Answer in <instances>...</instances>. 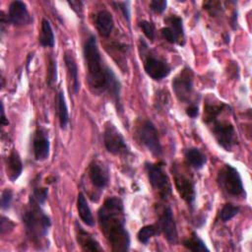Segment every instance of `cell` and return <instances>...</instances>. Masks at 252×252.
Here are the masks:
<instances>
[{
    "instance_id": "obj_1",
    "label": "cell",
    "mask_w": 252,
    "mask_h": 252,
    "mask_svg": "<svg viewBox=\"0 0 252 252\" xmlns=\"http://www.w3.org/2000/svg\"><path fill=\"white\" fill-rule=\"evenodd\" d=\"M84 59L90 89L96 94H108L119 108L120 83L113 71L103 62L94 35H91L85 43Z\"/></svg>"
},
{
    "instance_id": "obj_2",
    "label": "cell",
    "mask_w": 252,
    "mask_h": 252,
    "mask_svg": "<svg viewBox=\"0 0 252 252\" xmlns=\"http://www.w3.org/2000/svg\"><path fill=\"white\" fill-rule=\"evenodd\" d=\"M100 229L113 251H127L130 235L126 229L123 202L118 197L107 198L97 212Z\"/></svg>"
},
{
    "instance_id": "obj_3",
    "label": "cell",
    "mask_w": 252,
    "mask_h": 252,
    "mask_svg": "<svg viewBox=\"0 0 252 252\" xmlns=\"http://www.w3.org/2000/svg\"><path fill=\"white\" fill-rule=\"evenodd\" d=\"M28 235L34 242L40 241L51 225L49 217L40 209V205L30 199V205L23 217Z\"/></svg>"
},
{
    "instance_id": "obj_4",
    "label": "cell",
    "mask_w": 252,
    "mask_h": 252,
    "mask_svg": "<svg viewBox=\"0 0 252 252\" xmlns=\"http://www.w3.org/2000/svg\"><path fill=\"white\" fill-rule=\"evenodd\" d=\"M220 187L228 195L240 196L244 192L241 176L236 168L230 164H224L218 174Z\"/></svg>"
},
{
    "instance_id": "obj_5",
    "label": "cell",
    "mask_w": 252,
    "mask_h": 252,
    "mask_svg": "<svg viewBox=\"0 0 252 252\" xmlns=\"http://www.w3.org/2000/svg\"><path fill=\"white\" fill-rule=\"evenodd\" d=\"M172 171L174 174V184L179 196L188 204V206L193 208L196 199V190L192 176L177 165L172 167Z\"/></svg>"
},
{
    "instance_id": "obj_6",
    "label": "cell",
    "mask_w": 252,
    "mask_h": 252,
    "mask_svg": "<svg viewBox=\"0 0 252 252\" xmlns=\"http://www.w3.org/2000/svg\"><path fill=\"white\" fill-rule=\"evenodd\" d=\"M207 124L212 127V132L218 143L226 151H230L237 143L236 133L230 122L219 120L217 117Z\"/></svg>"
},
{
    "instance_id": "obj_7",
    "label": "cell",
    "mask_w": 252,
    "mask_h": 252,
    "mask_svg": "<svg viewBox=\"0 0 252 252\" xmlns=\"http://www.w3.org/2000/svg\"><path fill=\"white\" fill-rule=\"evenodd\" d=\"M145 168L152 186L162 198L168 197L171 194V184L167 174L163 170L162 163L146 162Z\"/></svg>"
},
{
    "instance_id": "obj_8",
    "label": "cell",
    "mask_w": 252,
    "mask_h": 252,
    "mask_svg": "<svg viewBox=\"0 0 252 252\" xmlns=\"http://www.w3.org/2000/svg\"><path fill=\"white\" fill-rule=\"evenodd\" d=\"M136 135L139 141L154 155H161V145L158 139V133L155 125L150 120H144L137 127Z\"/></svg>"
},
{
    "instance_id": "obj_9",
    "label": "cell",
    "mask_w": 252,
    "mask_h": 252,
    "mask_svg": "<svg viewBox=\"0 0 252 252\" xmlns=\"http://www.w3.org/2000/svg\"><path fill=\"white\" fill-rule=\"evenodd\" d=\"M103 144L106 151L112 155L121 156L129 152L128 146L120 131L111 122H107L103 131Z\"/></svg>"
},
{
    "instance_id": "obj_10",
    "label": "cell",
    "mask_w": 252,
    "mask_h": 252,
    "mask_svg": "<svg viewBox=\"0 0 252 252\" xmlns=\"http://www.w3.org/2000/svg\"><path fill=\"white\" fill-rule=\"evenodd\" d=\"M172 89L180 101H189L193 92V72L189 67H185L173 79Z\"/></svg>"
},
{
    "instance_id": "obj_11",
    "label": "cell",
    "mask_w": 252,
    "mask_h": 252,
    "mask_svg": "<svg viewBox=\"0 0 252 252\" xmlns=\"http://www.w3.org/2000/svg\"><path fill=\"white\" fill-rule=\"evenodd\" d=\"M158 228L163 233L165 239L169 243H176L177 241V229L175 220L173 218L172 210L169 207H165L162 214L159 217Z\"/></svg>"
},
{
    "instance_id": "obj_12",
    "label": "cell",
    "mask_w": 252,
    "mask_h": 252,
    "mask_svg": "<svg viewBox=\"0 0 252 252\" xmlns=\"http://www.w3.org/2000/svg\"><path fill=\"white\" fill-rule=\"evenodd\" d=\"M32 21L27 6L22 1H13L9 6L8 22L15 26L29 25Z\"/></svg>"
},
{
    "instance_id": "obj_13",
    "label": "cell",
    "mask_w": 252,
    "mask_h": 252,
    "mask_svg": "<svg viewBox=\"0 0 252 252\" xmlns=\"http://www.w3.org/2000/svg\"><path fill=\"white\" fill-rule=\"evenodd\" d=\"M146 73L154 80L159 81L167 77L170 73V67L166 62L154 56H149L144 64Z\"/></svg>"
},
{
    "instance_id": "obj_14",
    "label": "cell",
    "mask_w": 252,
    "mask_h": 252,
    "mask_svg": "<svg viewBox=\"0 0 252 252\" xmlns=\"http://www.w3.org/2000/svg\"><path fill=\"white\" fill-rule=\"evenodd\" d=\"M32 150L33 156L36 160H45L49 156L50 144L48 135L43 129H37L32 139Z\"/></svg>"
},
{
    "instance_id": "obj_15",
    "label": "cell",
    "mask_w": 252,
    "mask_h": 252,
    "mask_svg": "<svg viewBox=\"0 0 252 252\" xmlns=\"http://www.w3.org/2000/svg\"><path fill=\"white\" fill-rule=\"evenodd\" d=\"M89 177L93 185L98 189H103L109 181L107 168L97 160L91 162L89 166Z\"/></svg>"
},
{
    "instance_id": "obj_16",
    "label": "cell",
    "mask_w": 252,
    "mask_h": 252,
    "mask_svg": "<svg viewBox=\"0 0 252 252\" xmlns=\"http://www.w3.org/2000/svg\"><path fill=\"white\" fill-rule=\"evenodd\" d=\"M95 27L102 37H108L114 27L112 15L106 10L99 11L95 16Z\"/></svg>"
},
{
    "instance_id": "obj_17",
    "label": "cell",
    "mask_w": 252,
    "mask_h": 252,
    "mask_svg": "<svg viewBox=\"0 0 252 252\" xmlns=\"http://www.w3.org/2000/svg\"><path fill=\"white\" fill-rule=\"evenodd\" d=\"M76 232H77V241L85 251H101L102 248L99 246L98 242L93 238V236L86 230L83 229L81 225L76 223Z\"/></svg>"
},
{
    "instance_id": "obj_18",
    "label": "cell",
    "mask_w": 252,
    "mask_h": 252,
    "mask_svg": "<svg viewBox=\"0 0 252 252\" xmlns=\"http://www.w3.org/2000/svg\"><path fill=\"white\" fill-rule=\"evenodd\" d=\"M7 166V176L8 178L14 182L16 181L23 171V163L21 158L16 150H13L7 158L6 161Z\"/></svg>"
},
{
    "instance_id": "obj_19",
    "label": "cell",
    "mask_w": 252,
    "mask_h": 252,
    "mask_svg": "<svg viewBox=\"0 0 252 252\" xmlns=\"http://www.w3.org/2000/svg\"><path fill=\"white\" fill-rule=\"evenodd\" d=\"M64 62L67 68L68 76L72 81V89L74 94H76L80 89L79 76H78V66L76 60L70 51H66L64 54Z\"/></svg>"
},
{
    "instance_id": "obj_20",
    "label": "cell",
    "mask_w": 252,
    "mask_h": 252,
    "mask_svg": "<svg viewBox=\"0 0 252 252\" xmlns=\"http://www.w3.org/2000/svg\"><path fill=\"white\" fill-rule=\"evenodd\" d=\"M77 209H78V214H79L81 220H83V222L86 223L87 225L93 226L94 224V217H93L92 211L88 205L86 197L84 196L83 193H79V195H78Z\"/></svg>"
},
{
    "instance_id": "obj_21",
    "label": "cell",
    "mask_w": 252,
    "mask_h": 252,
    "mask_svg": "<svg viewBox=\"0 0 252 252\" xmlns=\"http://www.w3.org/2000/svg\"><path fill=\"white\" fill-rule=\"evenodd\" d=\"M185 158L188 163L196 169L202 168L207 161L206 155L197 148L187 149L185 152Z\"/></svg>"
},
{
    "instance_id": "obj_22",
    "label": "cell",
    "mask_w": 252,
    "mask_h": 252,
    "mask_svg": "<svg viewBox=\"0 0 252 252\" xmlns=\"http://www.w3.org/2000/svg\"><path fill=\"white\" fill-rule=\"evenodd\" d=\"M38 41L43 47H53L55 43L54 33L48 20L43 19L41 22V29L38 37Z\"/></svg>"
},
{
    "instance_id": "obj_23",
    "label": "cell",
    "mask_w": 252,
    "mask_h": 252,
    "mask_svg": "<svg viewBox=\"0 0 252 252\" xmlns=\"http://www.w3.org/2000/svg\"><path fill=\"white\" fill-rule=\"evenodd\" d=\"M165 23L168 25L167 27L173 32L177 39L178 44H184V29L181 18L177 16H170L165 19Z\"/></svg>"
},
{
    "instance_id": "obj_24",
    "label": "cell",
    "mask_w": 252,
    "mask_h": 252,
    "mask_svg": "<svg viewBox=\"0 0 252 252\" xmlns=\"http://www.w3.org/2000/svg\"><path fill=\"white\" fill-rule=\"evenodd\" d=\"M56 101H57V114L59 118L60 127L62 129H66L69 123V113H68V107H67V103H66L63 92L60 91L57 94Z\"/></svg>"
},
{
    "instance_id": "obj_25",
    "label": "cell",
    "mask_w": 252,
    "mask_h": 252,
    "mask_svg": "<svg viewBox=\"0 0 252 252\" xmlns=\"http://www.w3.org/2000/svg\"><path fill=\"white\" fill-rule=\"evenodd\" d=\"M183 245L191 251H209V248L206 246L204 241L200 239L196 233H193L190 238L186 239L183 242Z\"/></svg>"
},
{
    "instance_id": "obj_26",
    "label": "cell",
    "mask_w": 252,
    "mask_h": 252,
    "mask_svg": "<svg viewBox=\"0 0 252 252\" xmlns=\"http://www.w3.org/2000/svg\"><path fill=\"white\" fill-rule=\"evenodd\" d=\"M157 227L154 224L151 225H145L140 228V230L137 233V238L141 243L147 244L151 237L157 234Z\"/></svg>"
},
{
    "instance_id": "obj_27",
    "label": "cell",
    "mask_w": 252,
    "mask_h": 252,
    "mask_svg": "<svg viewBox=\"0 0 252 252\" xmlns=\"http://www.w3.org/2000/svg\"><path fill=\"white\" fill-rule=\"evenodd\" d=\"M240 211V208L238 206H234L232 204H225L221 211H220V220L223 222L228 221L233 217H235Z\"/></svg>"
},
{
    "instance_id": "obj_28",
    "label": "cell",
    "mask_w": 252,
    "mask_h": 252,
    "mask_svg": "<svg viewBox=\"0 0 252 252\" xmlns=\"http://www.w3.org/2000/svg\"><path fill=\"white\" fill-rule=\"evenodd\" d=\"M47 194H48L47 188L35 187V188H33L32 194L31 195L30 199L32 200L33 202L39 204V205H42V204H44V202L47 198Z\"/></svg>"
},
{
    "instance_id": "obj_29",
    "label": "cell",
    "mask_w": 252,
    "mask_h": 252,
    "mask_svg": "<svg viewBox=\"0 0 252 252\" xmlns=\"http://www.w3.org/2000/svg\"><path fill=\"white\" fill-rule=\"evenodd\" d=\"M140 28L142 29L144 34L151 40L155 39V34H156V30H155V26L153 25V23L148 22V21H142L140 23Z\"/></svg>"
},
{
    "instance_id": "obj_30",
    "label": "cell",
    "mask_w": 252,
    "mask_h": 252,
    "mask_svg": "<svg viewBox=\"0 0 252 252\" xmlns=\"http://www.w3.org/2000/svg\"><path fill=\"white\" fill-rule=\"evenodd\" d=\"M56 78H57L56 62L53 59H50L48 68H47V84L49 87H51L56 82Z\"/></svg>"
},
{
    "instance_id": "obj_31",
    "label": "cell",
    "mask_w": 252,
    "mask_h": 252,
    "mask_svg": "<svg viewBox=\"0 0 252 252\" xmlns=\"http://www.w3.org/2000/svg\"><path fill=\"white\" fill-rule=\"evenodd\" d=\"M12 198H13V194H12V191L10 189H5L2 192V195H1V208L3 210H8L11 207Z\"/></svg>"
},
{
    "instance_id": "obj_32",
    "label": "cell",
    "mask_w": 252,
    "mask_h": 252,
    "mask_svg": "<svg viewBox=\"0 0 252 252\" xmlns=\"http://www.w3.org/2000/svg\"><path fill=\"white\" fill-rule=\"evenodd\" d=\"M167 2L164 0H154L150 3V8L157 14H161L166 9Z\"/></svg>"
},
{
    "instance_id": "obj_33",
    "label": "cell",
    "mask_w": 252,
    "mask_h": 252,
    "mask_svg": "<svg viewBox=\"0 0 252 252\" xmlns=\"http://www.w3.org/2000/svg\"><path fill=\"white\" fill-rule=\"evenodd\" d=\"M1 224H0V231H1V234H4L10 230L13 229V227L15 226V224L7 218L5 217H1V220H0Z\"/></svg>"
},
{
    "instance_id": "obj_34",
    "label": "cell",
    "mask_w": 252,
    "mask_h": 252,
    "mask_svg": "<svg viewBox=\"0 0 252 252\" xmlns=\"http://www.w3.org/2000/svg\"><path fill=\"white\" fill-rule=\"evenodd\" d=\"M160 32H161V35L162 37L168 41L169 43H177V39L175 37V35L173 34V32L170 31V29L168 27H165V28H162L160 30Z\"/></svg>"
},
{
    "instance_id": "obj_35",
    "label": "cell",
    "mask_w": 252,
    "mask_h": 252,
    "mask_svg": "<svg viewBox=\"0 0 252 252\" xmlns=\"http://www.w3.org/2000/svg\"><path fill=\"white\" fill-rule=\"evenodd\" d=\"M128 4H129L128 2H119V3H117V5L120 7V10L122 11L124 17L127 19V21L130 20V10L127 6Z\"/></svg>"
},
{
    "instance_id": "obj_36",
    "label": "cell",
    "mask_w": 252,
    "mask_h": 252,
    "mask_svg": "<svg viewBox=\"0 0 252 252\" xmlns=\"http://www.w3.org/2000/svg\"><path fill=\"white\" fill-rule=\"evenodd\" d=\"M198 106L197 105H195V104H191V105H189L188 107H187V109H186V113H187V115L189 116V117H191V118H195L197 115H198Z\"/></svg>"
},
{
    "instance_id": "obj_37",
    "label": "cell",
    "mask_w": 252,
    "mask_h": 252,
    "mask_svg": "<svg viewBox=\"0 0 252 252\" xmlns=\"http://www.w3.org/2000/svg\"><path fill=\"white\" fill-rule=\"evenodd\" d=\"M1 113H2V117H1V124H2V125H6V124H8V121L6 120V116H5V113H4V106H3V104H2Z\"/></svg>"
}]
</instances>
